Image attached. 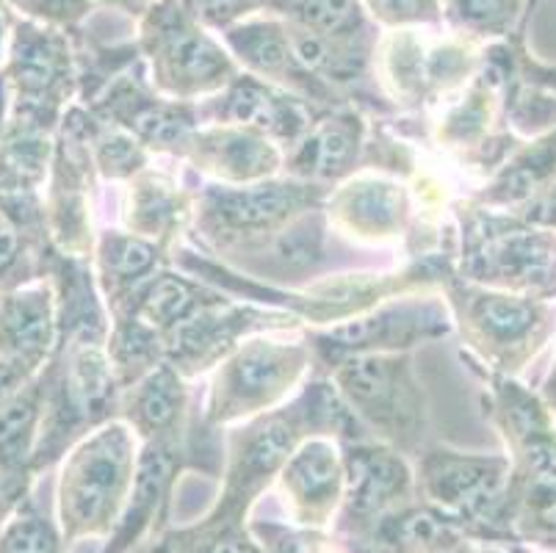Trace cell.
Returning a JSON list of instances; mask_svg holds the SVG:
<instances>
[{
    "instance_id": "obj_13",
    "label": "cell",
    "mask_w": 556,
    "mask_h": 553,
    "mask_svg": "<svg viewBox=\"0 0 556 553\" xmlns=\"http://www.w3.org/2000/svg\"><path fill=\"white\" fill-rule=\"evenodd\" d=\"M288 354L277 349H252L241 354L236 365V388L247 395H257L263 390H271L282 377H286Z\"/></svg>"
},
{
    "instance_id": "obj_25",
    "label": "cell",
    "mask_w": 556,
    "mask_h": 553,
    "mask_svg": "<svg viewBox=\"0 0 556 553\" xmlns=\"http://www.w3.org/2000/svg\"><path fill=\"white\" fill-rule=\"evenodd\" d=\"M211 553H252V548L241 540H222L211 548Z\"/></svg>"
},
{
    "instance_id": "obj_27",
    "label": "cell",
    "mask_w": 556,
    "mask_h": 553,
    "mask_svg": "<svg viewBox=\"0 0 556 553\" xmlns=\"http://www.w3.org/2000/svg\"><path fill=\"white\" fill-rule=\"evenodd\" d=\"M116 3H125V7H141V9H148V7H153V3H159V0H116Z\"/></svg>"
},
{
    "instance_id": "obj_11",
    "label": "cell",
    "mask_w": 556,
    "mask_h": 553,
    "mask_svg": "<svg viewBox=\"0 0 556 553\" xmlns=\"http://www.w3.org/2000/svg\"><path fill=\"white\" fill-rule=\"evenodd\" d=\"M286 479L302 501H307V504H325V501L336 495L338 487L336 456H332L327 445H311V449L296 456Z\"/></svg>"
},
{
    "instance_id": "obj_19",
    "label": "cell",
    "mask_w": 556,
    "mask_h": 553,
    "mask_svg": "<svg viewBox=\"0 0 556 553\" xmlns=\"http://www.w3.org/2000/svg\"><path fill=\"white\" fill-rule=\"evenodd\" d=\"M191 302H194V299H191L189 288H186L184 282L161 280L159 286L153 288V293H150L148 313L150 318H155V322L169 324L175 322V318L184 316V313L191 307Z\"/></svg>"
},
{
    "instance_id": "obj_6",
    "label": "cell",
    "mask_w": 556,
    "mask_h": 553,
    "mask_svg": "<svg viewBox=\"0 0 556 553\" xmlns=\"http://www.w3.org/2000/svg\"><path fill=\"white\" fill-rule=\"evenodd\" d=\"M269 12L330 42L371 45V17L361 0H269Z\"/></svg>"
},
{
    "instance_id": "obj_8",
    "label": "cell",
    "mask_w": 556,
    "mask_h": 553,
    "mask_svg": "<svg viewBox=\"0 0 556 553\" xmlns=\"http://www.w3.org/2000/svg\"><path fill=\"white\" fill-rule=\"evenodd\" d=\"M556 183V130L532 144L498 180V197L504 202L529 200L545 194Z\"/></svg>"
},
{
    "instance_id": "obj_26",
    "label": "cell",
    "mask_w": 556,
    "mask_h": 553,
    "mask_svg": "<svg viewBox=\"0 0 556 553\" xmlns=\"http://www.w3.org/2000/svg\"><path fill=\"white\" fill-rule=\"evenodd\" d=\"M7 48H9L7 14H3V7H0V67H3V59H7Z\"/></svg>"
},
{
    "instance_id": "obj_10",
    "label": "cell",
    "mask_w": 556,
    "mask_h": 553,
    "mask_svg": "<svg viewBox=\"0 0 556 553\" xmlns=\"http://www.w3.org/2000/svg\"><path fill=\"white\" fill-rule=\"evenodd\" d=\"M404 485L402 465L377 454H361L352 460V499L361 510H374L391 501Z\"/></svg>"
},
{
    "instance_id": "obj_5",
    "label": "cell",
    "mask_w": 556,
    "mask_h": 553,
    "mask_svg": "<svg viewBox=\"0 0 556 553\" xmlns=\"http://www.w3.org/2000/svg\"><path fill=\"white\" fill-rule=\"evenodd\" d=\"M53 341V302L45 286L0 293V357L37 372Z\"/></svg>"
},
{
    "instance_id": "obj_12",
    "label": "cell",
    "mask_w": 556,
    "mask_h": 553,
    "mask_svg": "<svg viewBox=\"0 0 556 553\" xmlns=\"http://www.w3.org/2000/svg\"><path fill=\"white\" fill-rule=\"evenodd\" d=\"M296 202V191L288 189H266V191H247V194L225 197L222 200V213L225 219L239 227H255V225H269V222L280 219L286 208Z\"/></svg>"
},
{
    "instance_id": "obj_22",
    "label": "cell",
    "mask_w": 556,
    "mask_h": 553,
    "mask_svg": "<svg viewBox=\"0 0 556 553\" xmlns=\"http://www.w3.org/2000/svg\"><path fill=\"white\" fill-rule=\"evenodd\" d=\"M150 261H153V250L139 241H123L114 250V257H111L116 272L125 274V277L144 272V268L150 266Z\"/></svg>"
},
{
    "instance_id": "obj_21",
    "label": "cell",
    "mask_w": 556,
    "mask_h": 553,
    "mask_svg": "<svg viewBox=\"0 0 556 553\" xmlns=\"http://www.w3.org/2000/svg\"><path fill=\"white\" fill-rule=\"evenodd\" d=\"M20 261H23L20 225L12 219V213L3 211V205H0V286L12 277Z\"/></svg>"
},
{
    "instance_id": "obj_15",
    "label": "cell",
    "mask_w": 556,
    "mask_h": 553,
    "mask_svg": "<svg viewBox=\"0 0 556 553\" xmlns=\"http://www.w3.org/2000/svg\"><path fill=\"white\" fill-rule=\"evenodd\" d=\"M0 553H59V540L45 517L20 515L0 531Z\"/></svg>"
},
{
    "instance_id": "obj_23",
    "label": "cell",
    "mask_w": 556,
    "mask_h": 553,
    "mask_svg": "<svg viewBox=\"0 0 556 553\" xmlns=\"http://www.w3.org/2000/svg\"><path fill=\"white\" fill-rule=\"evenodd\" d=\"M31 377L34 372L28 365L0 357V404H7L12 395H17L25 385L31 382Z\"/></svg>"
},
{
    "instance_id": "obj_1",
    "label": "cell",
    "mask_w": 556,
    "mask_h": 553,
    "mask_svg": "<svg viewBox=\"0 0 556 553\" xmlns=\"http://www.w3.org/2000/svg\"><path fill=\"white\" fill-rule=\"evenodd\" d=\"M141 48L161 84L172 91H208L236 75L227 50L184 0H159L141 17Z\"/></svg>"
},
{
    "instance_id": "obj_18",
    "label": "cell",
    "mask_w": 556,
    "mask_h": 553,
    "mask_svg": "<svg viewBox=\"0 0 556 553\" xmlns=\"http://www.w3.org/2000/svg\"><path fill=\"white\" fill-rule=\"evenodd\" d=\"M180 402L178 382L172 379L169 372H161L144 385L139 395V415L148 426H164L166 420H172L175 407Z\"/></svg>"
},
{
    "instance_id": "obj_3",
    "label": "cell",
    "mask_w": 556,
    "mask_h": 553,
    "mask_svg": "<svg viewBox=\"0 0 556 553\" xmlns=\"http://www.w3.org/2000/svg\"><path fill=\"white\" fill-rule=\"evenodd\" d=\"M477 274L520 297H556V238L523 222H502L488 230L477 250Z\"/></svg>"
},
{
    "instance_id": "obj_16",
    "label": "cell",
    "mask_w": 556,
    "mask_h": 553,
    "mask_svg": "<svg viewBox=\"0 0 556 553\" xmlns=\"http://www.w3.org/2000/svg\"><path fill=\"white\" fill-rule=\"evenodd\" d=\"M0 7L20 14V20L64 30L92 12V0H0Z\"/></svg>"
},
{
    "instance_id": "obj_9",
    "label": "cell",
    "mask_w": 556,
    "mask_h": 553,
    "mask_svg": "<svg viewBox=\"0 0 556 553\" xmlns=\"http://www.w3.org/2000/svg\"><path fill=\"white\" fill-rule=\"evenodd\" d=\"M443 12L459 28L479 37H504L523 12L526 0H441Z\"/></svg>"
},
{
    "instance_id": "obj_7",
    "label": "cell",
    "mask_w": 556,
    "mask_h": 553,
    "mask_svg": "<svg viewBox=\"0 0 556 553\" xmlns=\"http://www.w3.org/2000/svg\"><path fill=\"white\" fill-rule=\"evenodd\" d=\"M42 420V388L25 385L7 404H0V474L23 476L37 443V426Z\"/></svg>"
},
{
    "instance_id": "obj_24",
    "label": "cell",
    "mask_w": 556,
    "mask_h": 553,
    "mask_svg": "<svg viewBox=\"0 0 556 553\" xmlns=\"http://www.w3.org/2000/svg\"><path fill=\"white\" fill-rule=\"evenodd\" d=\"M20 493H23V476L0 474V531L7 526V517L12 515Z\"/></svg>"
},
{
    "instance_id": "obj_4",
    "label": "cell",
    "mask_w": 556,
    "mask_h": 553,
    "mask_svg": "<svg viewBox=\"0 0 556 553\" xmlns=\"http://www.w3.org/2000/svg\"><path fill=\"white\" fill-rule=\"evenodd\" d=\"M125 474L128 440L123 429H111L92 445H86L64 474V520L73 529L103 526L105 517L114 515V504L125 487Z\"/></svg>"
},
{
    "instance_id": "obj_20",
    "label": "cell",
    "mask_w": 556,
    "mask_h": 553,
    "mask_svg": "<svg viewBox=\"0 0 556 553\" xmlns=\"http://www.w3.org/2000/svg\"><path fill=\"white\" fill-rule=\"evenodd\" d=\"M307 155L313 159V169L316 172H336L349 155L346 134H341L336 128L318 134L313 147H307Z\"/></svg>"
},
{
    "instance_id": "obj_17",
    "label": "cell",
    "mask_w": 556,
    "mask_h": 553,
    "mask_svg": "<svg viewBox=\"0 0 556 553\" xmlns=\"http://www.w3.org/2000/svg\"><path fill=\"white\" fill-rule=\"evenodd\" d=\"M205 28L227 30L230 25L244 23L252 14L266 12L269 0H184Z\"/></svg>"
},
{
    "instance_id": "obj_2",
    "label": "cell",
    "mask_w": 556,
    "mask_h": 553,
    "mask_svg": "<svg viewBox=\"0 0 556 553\" xmlns=\"http://www.w3.org/2000/svg\"><path fill=\"white\" fill-rule=\"evenodd\" d=\"M0 75L12 100V120L42 122L73 75V55L62 28L17 20L9 34Z\"/></svg>"
},
{
    "instance_id": "obj_14",
    "label": "cell",
    "mask_w": 556,
    "mask_h": 553,
    "mask_svg": "<svg viewBox=\"0 0 556 553\" xmlns=\"http://www.w3.org/2000/svg\"><path fill=\"white\" fill-rule=\"evenodd\" d=\"M368 17L391 28H416V25L441 23V0H361Z\"/></svg>"
}]
</instances>
